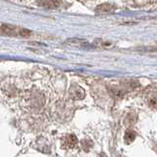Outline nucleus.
Listing matches in <instances>:
<instances>
[{"mask_svg": "<svg viewBox=\"0 0 157 157\" xmlns=\"http://www.w3.org/2000/svg\"><path fill=\"white\" fill-rule=\"evenodd\" d=\"M1 33L3 36H22V37H28L32 34V32L27 29H24L18 26H12V25H7V24L1 25Z\"/></svg>", "mask_w": 157, "mask_h": 157, "instance_id": "obj_1", "label": "nucleus"}, {"mask_svg": "<svg viewBox=\"0 0 157 157\" xmlns=\"http://www.w3.org/2000/svg\"><path fill=\"white\" fill-rule=\"evenodd\" d=\"M62 0H40L39 1V5L46 9H58L61 6Z\"/></svg>", "mask_w": 157, "mask_h": 157, "instance_id": "obj_2", "label": "nucleus"}, {"mask_svg": "<svg viewBox=\"0 0 157 157\" xmlns=\"http://www.w3.org/2000/svg\"><path fill=\"white\" fill-rule=\"evenodd\" d=\"M116 10V6L115 5H112V4H101L99 6L96 7V12L98 13H103V14H106V13H113Z\"/></svg>", "mask_w": 157, "mask_h": 157, "instance_id": "obj_3", "label": "nucleus"}, {"mask_svg": "<svg viewBox=\"0 0 157 157\" xmlns=\"http://www.w3.org/2000/svg\"><path fill=\"white\" fill-rule=\"evenodd\" d=\"M70 93L74 98H76V99H82V98H83V96H85V92H83V90L80 86L72 87Z\"/></svg>", "mask_w": 157, "mask_h": 157, "instance_id": "obj_4", "label": "nucleus"}, {"mask_svg": "<svg viewBox=\"0 0 157 157\" xmlns=\"http://www.w3.org/2000/svg\"><path fill=\"white\" fill-rule=\"evenodd\" d=\"M77 144V137L74 135L68 136L65 139V145L68 147H74Z\"/></svg>", "mask_w": 157, "mask_h": 157, "instance_id": "obj_5", "label": "nucleus"}, {"mask_svg": "<svg viewBox=\"0 0 157 157\" xmlns=\"http://www.w3.org/2000/svg\"><path fill=\"white\" fill-rule=\"evenodd\" d=\"M125 139H126V140H127L128 142L132 141V140H134V139H135V132H131V131H128V132H126Z\"/></svg>", "mask_w": 157, "mask_h": 157, "instance_id": "obj_6", "label": "nucleus"}, {"mask_svg": "<svg viewBox=\"0 0 157 157\" xmlns=\"http://www.w3.org/2000/svg\"><path fill=\"white\" fill-rule=\"evenodd\" d=\"M148 104L150 107L154 108V109H157V97H152L149 99Z\"/></svg>", "mask_w": 157, "mask_h": 157, "instance_id": "obj_7", "label": "nucleus"}]
</instances>
